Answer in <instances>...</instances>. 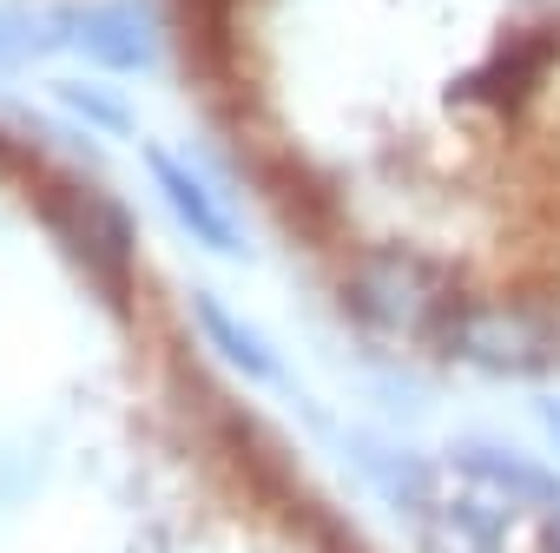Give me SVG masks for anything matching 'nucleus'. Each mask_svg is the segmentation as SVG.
<instances>
[{
    "label": "nucleus",
    "mask_w": 560,
    "mask_h": 553,
    "mask_svg": "<svg viewBox=\"0 0 560 553\" xmlns=\"http://www.w3.org/2000/svg\"><path fill=\"white\" fill-rule=\"evenodd\" d=\"M73 47H80L86 60H100V67H119V73H139V67L152 60V34H145V21H139L132 8L86 14V21L73 27Z\"/></svg>",
    "instance_id": "f257e3e1"
}]
</instances>
